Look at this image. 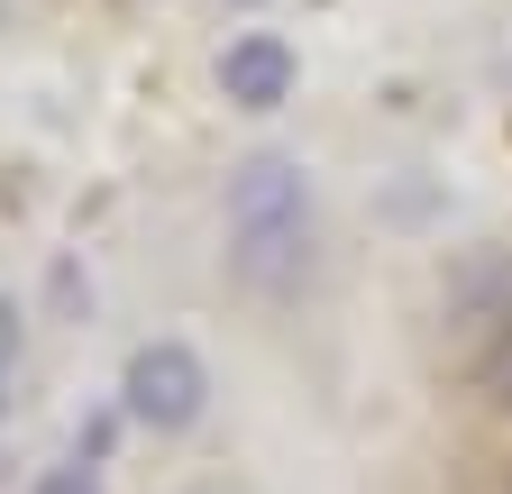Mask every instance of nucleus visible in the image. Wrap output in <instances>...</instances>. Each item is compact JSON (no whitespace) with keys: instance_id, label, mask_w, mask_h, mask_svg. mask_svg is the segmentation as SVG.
<instances>
[{"instance_id":"nucleus-7","label":"nucleus","mask_w":512,"mask_h":494,"mask_svg":"<svg viewBox=\"0 0 512 494\" xmlns=\"http://www.w3.org/2000/svg\"><path fill=\"white\" fill-rule=\"evenodd\" d=\"M0 421H10V376H0Z\"/></svg>"},{"instance_id":"nucleus-3","label":"nucleus","mask_w":512,"mask_h":494,"mask_svg":"<svg viewBox=\"0 0 512 494\" xmlns=\"http://www.w3.org/2000/svg\"><path fill=\"white\" fill-rule=\"evenodd\" d=\"M293 83H302V55H293L275 28H247V37L220 46V101H229V110L266 119V110L293 101Z\"/></svg>"},{"instance_id":"nucleus-2","label":"nucleus","mask_w":512,"mask_h":494,"mask_svg":"<svg viewBox=\"0 0 512 494\" xmlns=\"http://www.w3.org/2000/svg\"><path fill=\"white\" fill-rule=\"evenodd\" d=\"M119 412L138 421V430H156V440L202 430V412H211V366H202V348H192V339H138L128 366H119Z\"/></svg>"},{"instance_id":"nucleus-1","label":"nucleus","mask_w":512,"mask_h":494,"mask_svg":"<svg viewBox=\"0 0 512 494\" xmlns=\"http://www.w3.org/2000/svg\"><path fill=\"white\" fill-rule=\"evenodd\" d=\"M311 247H320L311 165L284 156V147H256L229 174V275L256 302H293L311 284Z\"/></svg>"},{"instance_id":"nucleus-8","label":"nucleus","mask_w":512,"mask_h":494,"mask_svg":"<svg viewBox=\"0 0 512 494\" xmlns=\"http://www.w3.org/2000/svg\"><path fill=\"white\" fill-rule=\"evenodd\" d=\"M229 10H266V0H229Z\"/></svg>"},{"instance_id":"nucleus-4","label":"nucleus","mask_w":512,"mask_h":494,"mask_svg":"<svg viewBox=\"0 0 512 494\" xmlns=\"http://www.w3.org/2000/svg\"><path fill=\"white\" fill-rule=\"evenodd\" d=\"M28 494H110V485H101V467H92V458H64V467H46Z\"/></svg>"},{"instance_id":"nucleus-5","label":"nucleus","mask_w":512,"mask_h":494,"mask_svg":"<svg viewBox=\"0 0 512 494\" xmlns=\"http://www.w3.org/2000/svg\"><path fill=\"white\" fill-rule=\"evenodd\" d=\"M19 357H28V321H19V302L0 293V376H19Z\"/></svg>"},{"instance_id":"nucleus-6","label":"nucleus","mask_w":512,"mask_h":494,"mask_svg":"<svg viewBox=\"0 0 512 494\" xmlns=\"http://www.w3.org/2000/svg\"><path fill=\"white\" fill-rule=\"evenodd\" d=\"M476 385H485V403H494V412H512V330H503V348L485 357V376H476Z\"/></svg>"},{"instance_id":"nucleus-9","label":"nucleus","mask_w":512,"mask_h":494,"mask_svg":"<svg viewBox=\"0 0 512 494\" xmlns=\"http://www.w3.org/2000/svg\"><path fill=\"white\" fill-rule=\"evenodd\" d=\"M192 494H202V485H192Z\"/></svg>"}]
</instances>
